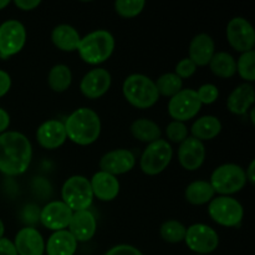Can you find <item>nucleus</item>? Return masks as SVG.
Wrapping results in <instances>:
<instances>
[{"label": "nucleus", "mask_w": 255, "mask_h": 255, "mask_svg": "<svg viewBox=\"0 0 255 255\" xmlns=\"http://www.w3.org/2000/svg\"><path fill=\"white\" fill-rule=\"evenodd\" d=\"M32 158V147L25 134L6 131L0 134V172L19 176L26 172Z\"/></svg>", "instance_id": "obj_1"}, {"label": "nucleus", "mask_w": 255, "mask_h": 255, "mask_svg": "<svg viewBox=\"0 0 255 255\" xmlns=\"http://www.w3.org/2000/svg\"><path fill=\"white\" fill-rule=\"evenodd\" d=\"M66 137L80 146H89L97 141L101 133V121L94 110L81 107L70 115L64 124Z\"/></svg>", "instance_id": "obj_2"}, {"label": "nucleus", "mask_w": 255, "mask_h": 255, "mask_svg": "<svg viewBox=\"0 0 255 255\" xmlns=\"http://www.w3.org/2000/svg\"><path fill=\"white\" fill-rule=\"evenodd\" d=\"M115 50V39L107 30H96L81 37L77 51L86 64L99 65L106 61Z\"/></svg>", "instance_id": "obj_3"}, {"label": "nucleus", "mask_w": 255, "mask_h": 255, "mask_svg": "<svg viewBox=\"0 0 255 255\" xmlns=\"http://www.w3.org/2000/svg\"><path fill=\"white\" fill-rule=\"evenodd\" d=\"M124 96L137 109H149L158 101L159 95L156 84L148 76L133 74L126 77L122 85Z\"/></svg>", "instance_id": "obj_4"}, {"label": "nucleus", "mask_w": 255, "mask_h": 255, "mask_svg": "<svg viewBox=\"0 0 255 255\" xmlns=\"http://www.w3.org/2000/svg\"><path fill=\"white\" fill-rule=\"evenodd\" d=\"M246 183V171L241 166L234 163H227L217 167L212 173L211 182H209L213 191L222 196H229L242 191Z\"/></svg>", "instance_id": "obj_5"}, {"label": "nucleus", "mask_w": 255, "mask_h": 255, "mask_svg": "<svg viewBox=\"0 0 255 255\" xmlns=\"http://www.w3.org/2000/svg\"><path fill=\"white\" fill-rule=\"evenodd\" d=\"M62 202L72 212L86 211L94 201L90 181L84 176H72L64 183L61 189Z\"/></svg>", "instance_id": "obj_6"}, {"label": "nucleus", "mask_w": 255, "mask_h": 255, "mask_svg": "<svg viewBox=\"0 0 255 255\" xmlns=\"http://www.w3.org/2000/svg\"><path fill=\"white\" fill-rule=\"evenodd\" d=\"M172 156H173V149L171 144L164 139H157L152 143H148V146L146 147L141 156L139 166L143 173L148 176H156L167 168Z\"/></svg>", "instance_id": "obj_7"}, {"label": "nucleus", "mask_w": 255, "mask_h": 255, "mask_svg": "<svg viewBox=\"0 0 255 255\" xmlns=\"http://www.w3.org/2000/svg\"><path fill=\"white\" fill-rule=\"evenodd\" d=\"M208 213L216 223L223 227H237L243 219V207L229 196H219L209 202Z\"/></svg>", "instance_id": "obj_8"}, {"label": "nucleus", "mask_w": 255, "mask_h": 255, "mask_svg": "<svg viewBox=\"0 0 255 255\" xmlns=\"http://www.w3.org/2000/svg\"><path fill=\"white\" fill-rule=\"evenodd\" d=\"M26 42V30L17 20H6L0 25V57L16 55Z\"/></svg>", "instance_id": "obj_9"}, {"label": "nucleus", "mask_w": 255, "mask_h": 255, "mask_svg": "<svg viewBox=\"0 0 255 255\" xmlns=\"http://www.w3.org/2000/svg\"><path fill=\"white\" fill-rule=\"evenodd\" d=\"M184 241L192 252L207 255L218 248L219 237L212 227L198 223L187 228Z\"/></svg>", "instance_id": "obj_10"}, {"label": "nucleus", "mask_w": 255, "mask_h": 255, "mask_svg": "<svg viewBox=\"0 0 255 255\" xmlns=\"http://www.w3.org/2000/svg\"><path fill=\"white\" fill-rule=\"evenodd\" d=\"M201 109L202 104L197 92L192 89H182L168 102V114L174 121L184 122L192 120L198 115Z\"/></svg>", "instance_id": "obj_11"}, {"label": "nucleus", "mask_w": 255, "mask_h": 255, "mask_svg": "<svg viewBox=\"0 0 255 255\" xmlns=\"http://www.w3.org/2000/svg\"><path fill=\"white\" fill-rule=\"evenodd\" d=\"M227 39L239 52L252 51L255 45V31L251 22L241 16L233 17L227 26Z\"/></svg>", "instance_id": "obj_12"}, {"label": "nucleus", "mask_w": 255, "mask_h": 255, "mask_svg": "<svg viewBox=\"0 0 255 255\" xmlns=\"http://www.w3.org/2000/svg\"><path fill=\"white\" fill-rule=\"evenodd\" d=\"M72 213L74 212L62 201L50 202L40 212V222L50 231H64L69 227Z\"/></svg>", "instance_id": "obj_13"}, {"label": "nucleus", "mask_w": 255, "mask_h": 255, "mask_svg": "<svg viewBox=\"0 0 255 255\" xmlns=\"http://www.w3.org/2000/svg\"><path fill=\"white\" fill-rule=\"evenodd\" d=\"M111 75L106 69L97 67L91 70L82 77L80 90L87 99H100L109 91L111 86Z\"/></svg>", "instance_id": "obj_14"}, {"label": "nucleus", "mask_w": 255, "mask_h": 255, "mask_svg": "<svg viewBox=\"0 0 255 255\" xmlns=\"http://www.w3.org/2000/svg\"><path fill=\"white\" fill-rule=\"evenodd\" d=\"M136 163L134 154L128 149H114L104 154L100 161V168L102 172L119 176V174L127 173L131 171Z\"/></svg>", "instance_id": "obj_15"}, {"label": "nucleus", "mask_w": 255, "mask_h": 255, "mask_svg": "<svg viewBox=\"0 0 255 255\" xmlns=\"http://www.w3.org/2000/svg\"><path fill=\"white\" fill-rule=\"evenodd\" d=\"M206 159V147L203 142L194 137H187L178 148V161L187 171H196Z\"/></svg>", "instance_id": "obj_16"}, {"label": "nucleus", "mask_w": 255, "mask_h": 255, "mask_svg": "<svg viewBox=\"0 0 255 255\" xmlns=\"http://www.w3.org/2000/svg\"><path fill=\"white\" fill-rule=\"evenodd\" d=\"M12 243L17 255H42L45 252L44 238L39 231L32 227L20 229Z\"/></svg>", "instance_id": "obj_17"}, {"label": "nucleus", "mask_w": 255, "mask_h": 255, "mask_svg": "<svg viewBox=\"0 0 255 255\" xmlns=\"http://www.w3.org/2000/svg\"><path fill=\"white\" fill-rule=\"evenodd\" d=\"M66 131L64 122L57 120H49L40 125L36 131V139L41 147L46 149L59 148L66 141Z\"/></svg>", "instance_id": "obj_18"}, {"label": "nucleus", "mask_w": 255, "mask_h": 255, "mask_svg": "<svg viewBox=\"0 0 255 255\" xmlns=\"http://www.w3.org/2000/svg\"><path fill=\"white\" fill-rule=\"evenodd\" d=\"M67 228L76 242H87L96 233V218L89 209L74 212Z\"/></svg>", "instance_id": "obj_19"}, {"label": "nucleus", "mask_w": 255, "mask_h": 255, "mask_svg": "<svg viewBox=\"0 0 255 255\" xmlns=\"http://www.w3.org/2000/svg\"><path fill=\"white\" fill-rule=\"evenodd\" d=\"M92 193L94 197L102 202H110L114 201L120 192V183L117 178L112 174L106 173V172H97L92 176L91 181Z\"/></svg>", "instance_id": "obj_20"}, {"label": "nucleus", "mask_w": 255, "mask_h": 255, "mask_svg": "<svg viewBox=\"0 0 255 255\" xmlns=\"http://www.w3.org/2000/svg\"><path fill=\"white\" fill-rule=\"evenodd\" d=\"M216 54V45L208 34H199L193 37L189 45V60L196 66H206Z\"/></svg>", "instance_id": "obj_21"}, {"label": "nucleus", "mask_w": 255, "mask_h": 255, "mask_svg": "<svg viewBox=\"0 0 255 255\" xmlns=\"http://www.w3.org/2000/svg\"><path fill=\"white\" fill-rule=\"evenodd\" d=\"M255 102L254 87L251 84L239 85L231 92L227 100V107L234 115H246Z\"/></svg>", "instance_id": "obj_22"}, {"label": "nucleus", "mask_w": 255, "mask_h": 255, "mask_svg": "<svg viewBox=\"0 0 255 255\" xmlns=\"http://www.w3.org/2000/svg\"><path fill=\"white\" fill-rule=\"evenodd\" d=\"M76 248V239L66 229L54 232L46 243L47 255H74Z\"/></svg>", "instance_id": "obj_23"}, {"label": "nucleus", "mask_w": 255, "mask_h": 255, "mask_svg": "<svg viewBox=\"0 0 255 255\" xmlns=\"http://www.w3.org/2000/svg\"><path fill=\"white\" fill-rule=\"evenodd\" d=\"M51 40L52 44L57 49L66 52H72L79 47L81 36L75 27L66 24H61L54 27L51 32Z\"/></svg>", "instance_id": "obj_24"}, {"label": "nucleus", "mask_w": 255, "mask_h": 255, "mask_svg": "<svg viewBox=\"0 0 255 255\" xmlns=\"http://www.w3.org/2000/svg\"><path fill=\"white\" fill-rule=\"evenodd\" d=\"M222 131V124L217 117L203 116L192 125V134L199 141H207L218 136Z\"/></svg>", "instance_id": "obj_25"}, {"label": "nucleus", "mask_w": 255, "mask_h": 255, "mask_svg": "<svg viewBox=\"0 0 255 255\" xmlns=\"http://www.w3.org/2000/svg\"><path fill=\"white\" fill-rule=\"evenodd\" d=\"M131 133L136 139L141 142H147V143H152L157 139H161V128L158 127V125L147 119L136 120L131 125Z\"/></svg>", "instance_id": "obj_26"}, {"label": "nucleus", "mask_w": 255, "mask_h": 255, "mask_svg": "<svg viewBox=\"0 0 255 255\" xmlns=\"http://www.w3.org/2000/svg\"><path fill=\"white\" fill-rule=\"evenodd\" d=\"M211 71L222 79L233 77L237 72V61L228 52H216L209 61Z\"/></svg>", "instance_id": "obj_27"}, {"label": "nucleus", "mask_w": 255, "mask_h": 255, "mask_svg": "<svg viewBox=\"0 0 255 255\" xmlns=\"http://www.w3.org/2000/svg\"><path fill=\"white\" fill-rule=\"evenodd\" d=\"M214 194L216 192L213 191L209 182L206 181L192 182L186 189V199L194 206L209 203L214 198Z\"/></svg>", "instance_id": "obj_28"}, {"label": "nucleus", "mask_w": 255, "mask_h": 255, "mask_svg": "<svg viewBox=\"0 0 255 255\" xmlns=\"http://www.w3.org/2000/svg\"><path fill=\"white\" fill-rule=\"evenodd\" d=\"M50 87L55 92H64L70 87L72 81V75L66 65H55L49 72L47 77Z\"/></svg>", "instance_id": "obj_29"}, {"label": "nucleus", "mask_w": 255, "mask_h": 255, "mask_svg": "<svg viewBox=\"0 0 255 255\" xmlns=\"http://www.w3.org/2000/svg\"><path fill=\"white\" fill-rule=\"evenodd\" d=\"M154 84H156L158 95L166 97H173L183 87V80L177 76L174 72H167V74L159 76Z\"/></svg>", "instance_id": "obj_30"}, {"label": "nucleus", "mask_w": 255, "mask_h": 255, "mask_svg": "<svg viewBox=\"0 0 255 255\" xmlns=\"http://www.w3.org/2000/svg\"><path fill=\"white\" fill-rule=\"evenodd\" d=\"M187 228L178 221H167L161 226V237L168 243H181L184 241Z\"/></svg>", "instance_id": "obj_31"}, {"label": "nucleus", "mask_w": 255, "mask_h": 255, "mask_svg": "<svg viewBox=\"0 0 255 255\" xmlns=\"http://www.w3.org/2000/svg\"><path fill=\"white\" fill-rule=\"evenodd\" d=\"M237 72H239L242 79L253 82L255 80V51L243 52L237 61Z\"/></svg>", "instance_id": "obj_32"}, {"label": "nucleus", "mask_w": 255, "mask_h": 255, "mask_svg": "<svg viewBox=\"0 0 255 255\" xmlns=\"http://www.w3.org/2000/svg\"><path fill=\"white\" fill-rule=\"evenodd\" d=\"M144 5V0H117L115 2V9L122 17H134L141 14Z\"/></svg>", "instance_id": "obj_33"}, {"label": "nucleus", "mask_w": 255, "mask_h": 255, "mask_svg": "<svg viewBox=\"0 0 255 255\" xmlns=\"http://www.w3.org/2000/svg\"><path fill=\"white\" fill-rule=\"evenodd\" d=\"M167 138L174 143H182L184 139L188 136V128L184 125V122L179 121H172L171 124L167 126L166 129Z\"/></svg>", "instance_id": "obj_34"}, {"label": "nucleus", "mask_w": 255, "mask_h": 255, "mask_svg": "<svg viewBox=\"0 0 255 255\" xmlns=\"http://www.w3.org/2000/svg\"><path fill=\"white\" fill-rule=\"evenodd\" d=\"M197 92V96H198L199 101L202 105H211L213 102L217 101L219 96V90L216 85L212 84H206L202 85L198 89Z\"/></svg>", "instance_id": "obj_35"}, {"label": "nucleus", "mask_w": 255, "mask_h": 255, "mask_svg": "<svg viewBox=\"0 0 255 255\" xmlns=\"http://www.w3.org/2000/svg\"><path fill=\"white\" fill-rule=\"evenodd\" d=\"M196 71H197L196 64L187 57V59H182L181 61L176 65V72H174V74L183 80V79H188V77H191L192 75L196 74Z\"/></svg>", "instance_id": "obj_36"}, {"label": "nucleus", "mask_w": 255, "mask_h": 255, "mask_svg": "<svg viewBox=\"0 0 255 255\" xmlns=\"http://www.w3.org/2000/svg\"><path fill=\"white\" fill-rule=\"evenodd\" d=\"M40 212H41V209L36 204H26L21 213L22 221L29 226H34L40 221Z\"/></svg>", "instance_id": "obj_37"}, {"label": "nucleus", "mask_w": 255, "mask_h": 255, "mask_svg": "<svg viewBox=\"0 0 255 255\" xmlns=\"http://www.w3.org/2000/svg\"><path fill=\"white\" fill-rule=\"evenodd\" d=\"M106 255H143L137 248L127 244H121L110 249Z\"/></svg>", "instance_id": "obj_38"}, {"label": "nucleus", "mask_w": 255, "mask_h": 255, "mask_svg": "<svg viewBox=\"0 0 255 255\" xmlns=\"http://www.w3.org/2000/svg\"><path fill=\"white\" fill-rule=\"evenodd\" d=\"M11 87V79L10 75L4 70H0V97L5 96Z\"/></svg>", "instance_id": "obj_39"}, {"label": "nucleus", "mask_w": 255, "mask_h": 255, "mask_svg": "<svg viewBox=\"0 0 255 255\" xmlns=\"http://www.w3.org/2000/svg\"><path fill=\"white\" fill-rule=\"evenodd\" d=\"M0 255H17L14 243L4 237L0 239Z\"/></svg>", "instance_id": "obj_40"}, {"label": "nucleus", "mask_w": 255, "mask_h": 255, "mask_svg": "<svg viewBox=\"0 0 255 255\" xmlns=\"http://www.w3.org/2000/svg\"><path fill=\"white\" fill-rule=\"evenodd\" d=\"M15 6H17L19 9L25 10V11H29V10L35 9V7L39 6L41 4L40 0H15L14 1Z\"/></svg>", "instance_id": "obj_41"}, {"label": "nucleus", "mask_w": 255, "mask_h": 255, "mask_svg": "<svg viewBox=\"0 0 255 255\" xmlns=\"http://www.w3.org/2000/svg\"><path fill=\"white\" fill-rule=\"evenodd\" d=\"M10 125V116L5 110L0 109V134L6 132L7 127Z\"/></svg>", "instance_id": "obj_42"}, {"label": "nucleus", "mask_w": 255, "mask_h": 255, "mask_svg": "<svg viewBox=\"0 0 255 255\" xmlns=\"http://www.w3.org/2000/svg\"><path fill=\"white\" fill-rule=\"evenodd\" d=\"M246 177H247V181L251 182L252 184L255 183V161L254 159L251 162L248 169H247Z\"/></svg>", "instance_id": "obj_43"}, {"label": "nucleus", "mask_w": 255, "mask_h": 255, "mask_svg": "<svg viewBox=\"0 0 255 255\" xmlns=\"http://www.w3.org/2000/svg\"><path fill=\"white\" fill-rule=\"evenodd\" d=\"M10 4L9 0H0V10H2L4 7H6Z\"/></svg>", "instance_id": "obj_44"}, {"label": "nucleus", "mask_w": 255, "mask_h": 255, "mask_svg": "<svg viewBox=\"0 0 255 255\" xmlns=\"http://www.w3.org/2000/svg\"><path fill=\"white\" fill-rule=\"evenodd\" d=\"M4 232H5L4 223H2V221H1V219H0V239H1L2 236H4Z\"/></svg>", "instance_id": "obj_45"}]
</instances>
